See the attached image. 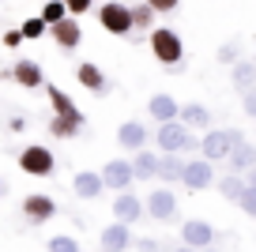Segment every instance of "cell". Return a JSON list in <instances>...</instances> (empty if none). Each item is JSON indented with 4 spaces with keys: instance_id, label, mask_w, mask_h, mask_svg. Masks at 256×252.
Instances as JSON below:
<instances>
[{
    "instance_id": "obj_9",
    "label": "cell",
    "mask_w": 256,
    "mask_h": 252,
    "mask_svg": "<svg viewBox=\"0 0 256 252\" xmlns=\"http://www.w3.org/2000/svg\"><path fill=\"white\" fill-rule=\"evenodd\" d=\"M53 214H56V200L53 196H46V192H30V196H23V218L30 222V226H46Z\"/></svg>"
},
{
    "instance_id": "obj_22",
    "label": "cell",
    "mask_w": 256,
    "mask_h": 252,
    "mask_svg": "<svg viewBox=\"0 0 256 252\" xmlns=\"http://www.w3.org/2000/svg\"><path fill=\"white\" fill-rule=\"evenodd\" d=\"M158 162L162 154H154V150H136L132 154V170H136V181H158Z\"/></svg>"
},
{
    "instance_id": "obj_35",
    "label": "cell",
    "mask_w": 256,
    "mask_h": 252,
    "mask_svg": "<svg viewBox=\"0 0 256 252\" xmlns=\"http://www.w3.org/2000/svg\"><path fill=\"white\" fill-rule=\"evenodd\" d=\"M132 248H136V252H162V244L154 241V237H136V241H132Z\"/></svg>"
},
{
    "instance_id": "obj_16",
    "label": "cell",
    "mask_w": 256,
    "mask_h": 252,
    "mask_svg": "<svg viewBox=\"0 0 256 252\" xmlns=\"http://www.w3.org/2000/svg\"><path fill=\"white\" fill-rule=\"evenodd\" d=\"M177 120H181L184 128H192V132H211V110L204 102H184L181 113H177Z\"/></svg>"
},
{
    "instance_id": "obj_20",
    "label": "cell",
    "mask_w": 256,
    "mask_h": 252,
    "mask_svg": "<svg viewBox=\"0 0 256 252\" xmlns=\"http://www.w3.org/2000/svg\"><path fill=\"white\" fill-rule=\"evenodd\" d=\"M147 113H151L158 124H166V120H177V113H181V106H177L174 94H166V90H158V94L147 98Z\"/></svg>"
},
{
    "instance_id": "obj_3",
    "label": "cell",
    "mask_w": 256,
    "mask_h": 252,
    "mask_svg": "<svg viewBox=\"0 0 256 252\" xmlns=\"http://www.w3.org/2000/svg\"><path fill=\"white\" fill-rule=\"evenodd\" d=\"M16 166L26 177H53L56 174V154L46 147V143H26V147L19 150Z\"/></svg>"
},
{
    "instance_id": "obj_39",
    "label": "cell",
    "mask_w": 256,
    "mask_h": 252,
    "mask_svg": "<svg viewBox=\"0 0 256 252\" xmlns=\"http://www.w3.org/2000/svg\"><path fill=\"white\" fill-rule=\"evenodd\" d=\"M245 184H252V188H256V170H248V174H245Z\"/></svg>"
},
{
    "instance_id": "obj_28",
    "label": "cell",
    "mask_w": 256,
    "mask_h": 252,
    "mask_svg": "<svg viewBox=\"0 0 256 252\" xmlns=\"http://www.w3.org/2000/svg\"><path fill=\"white\" fill-rule=\"evenodd\" d=\"M19 30H23L26 42H38V38H46V34H49V23H46L42 16H30V19H23V26H19Z\"/></svg>"
},
{
    "instance_id": "obj_14",
    "label": "cell",
    "mask_w": 256,
    "mask_h": 252,
    "mask_svg": "<svg viewBox=\"0 0 256 252\" xmlns=\"http://www.w3.org/2000/svg\"><path fill=\"white\" fill-rule=\"evenodd\" d=\"M132 241H136V237H132V226H128V222H117V218H113V226H106L102 237H98L102 252H128Z\"/></svg>"
},
{
    "instance_id": "obj_11",
    "label": "cell",
    "mask_w": 256,
    "mask_h": 252,
    "mask_svg": "<svg viewBox=\"0 0 256 252\" xmlns=\"http://www.w3.org/2000/svg\"><path fill=\"white\" fill-rule=\"evenodd\" d=\"M8 79H12V83H19L23 90H42V87H46V72H42V64L38 60H26V56L12 64Z\"/></svg>"
},
{
    "instance_id": "obj_26",
    "label": "cell",
    "mask_w": 256,
    "mask_h": 252,
    "mask_svg": "<svg viewBox=\"0 0 256 252\" xmlns=\"http://www.w3.org/2000/svg\"><path fill=\"white\" fill-rule=\"evenodd\" d=\"M215 184H218V192H222L226 200H234V204H238V200H241V192L248 188V184H245V177H241V174H226V177H218Z\"/></svg>"
},
{
    "instance_id": "obj_1",
    "label": "cell",
    "mask_w": 256,
    "mask_h": 252,
    "mask_svg": "<svg viewBox=\"0 0 256 252\" xmlns=\"http://www.w3.org/2000/svg\"><path fill=\"white\" fill-rule=\"evenodd\" d=\"M147 46H151L154 60L166 64V68H181L184 64V42H181V34H177L174 26H154V30L147 34Z\"/></svg>"
},
{
    "instance_id": "obj_24",
    "label": "cell",
    "mask_w": 256,
    "mask_h": 252,
    "mask_svg": "<svg viewBox=\"0 0 256 252\" xmlns=\"http://www.w3.org/2000/svg\"><path fill=\"white\" fill-rule=\"evenodd\" d=\"M230 79H234V90H238V94L252 90L256 87V60H238L230 68Z\"/></svg>"
},
{
    "instance_id": "obj_32",
    "label": "cell",
    "mask_w": 256,
    "mask_h": 252,
    "mask_svg": "<svg viewBox=\"0 0 256 252\" xmlns=\"http://www.w3.org/2000/svg\"><path fill=\"white\" fill-rule=\"evenodd\" d=\"M238 207H241V211H245V214H248V218H256V188H252V184H248V188H245V192H241V200H238Z\"/></svg>"
},
{
    "instance_id": "obj_23",
    "label": "cell",
    "mask_w": 256,
    "mask_h": 252,
    "mask_svg": "<svg viewBox=\"0 0 256 252\" xmlns=\"http://www.w3.org/2000/svg\"><path fill=\"white\" fill-rule=\"evenodd\" d=\"M184 166H188V158H181V154H162V162H158V181L162 184H177L184 177Z\"/></svg>"
},
{
    "instance_id": "obj_38",
    "label": "cell",
    "mask_w": 256,
    "mask_h": 252,
    "mask_svg": "<svg viewBox=\"0 0 256 252\" xmlns=\"http://www.w3.org/2000/svg\"><path fill=\"white\" fill-rule=\"evenodd\" d=\"M8 128H12V132H23L26 120H23V117H12V120H8Z\"/></svg>"
},
{
    "instance_id": "obj_31",
    "label": "cell",
    "mask_w": 256,
    "mask_h": 252,
    "mask_svg": "<svg viewBox=\"0 0 256 252\" xmlns=\"http://www.w3.org/2000/svg\"><path fill=\"white\" fill-rule=\"evenodd\" d=\"M42 19H46L49 26H56L60 19H68V4H64V0H49L46 8H42Z\"/></svg>"
},
{
    "instance_id": "obj_30",
    "label": "cell",
    "mask_w": 256,
    "mask_h": 252,
    "mask_svg": "<svg viewBox=\"0 0 256 252\" xmlns=\"http://www.w3.org/2000/svg\"><path fill=\"white\" fill-rule=\"evenodd\" d=\"M218 64H230V68H234V64H238L241 60V42L238 38H230V42H222V46H218Z\"/></svg>"
},
{
    "instance_id": "obj_18",
    "label": "cell",
    "mask_w": 256,
    "mask_h": 252,
    "mask_svg": "<svg viewBox=\"0 0 256 252\" xmlns=\"http://www.w3.org/2000/svg\"><path fill=\"white\" fill-rule=\"evenodd\" d=\"M72 192L80 200H98L106 192V181H102V174H94V170H80V174L72 177Z\"/></svg>"
},
{
    "instance_id": "obj_2",
    "label": "cell",
    "mask_w": 256,
    "mask_h": 252,
    "mask_svg": "<svg viewBox=\"0 0 256 252\" xmlns=\"http://www.w3.org/2000/svg\"><path fill=\"white\" fill-rule=\"evenodd\" d=\"M154 143H158L162 154H184V150H200V136L192 132V128H184L181 120H166V124H158V132H154Z\"/></svg>"
},
{
    "instance_id": "obj_13",
    "label": "cell",
    "mask_w": 256,
    "mask_h": 252,
    "mask_svg": "<svg viewBox=\"0 0 256 252\" xmlns=\"http://www.w3.org/2000/svg\"><path fill=\"white\" fill-rule=\"evenodd\" d=\"M49 38H53V46H60L64 53L80 49V42H83V26H80V19H76V16L60 19L56 26H49Z\"/></svg>"
},
{
    "instance_id": "obj_12",
    "label": "cell",
    "mask_w": 256,
    "mask_h": 252,
    "mask_svg": "<svg viewBox=\"0 0 256 252\" xmlns=\"http://www.w3.org/2000/svg\"><path fill=\"white\" fill-rule=\"evenodd\" d=\"M144 214H147V207H144V200H140L132 188H128V192H117V196H113V218H117V222H128V226H136Z\"/></svg>"
},
{
    "instance_id": "obj_29",
    "label": "cell",
    "mask_w": 256,
    "mask_h": 252,
    "mask_svg": "<svg viewBox=\"0 0 256 252\" xmlns=\"http://www.w3.org/2000/svg\"><path fill=\"white\" fill-rule=\"evenodd\" d=\"M46 252H83V248H80V241H76L72 234H56V237H49Z\"/></svg>"
},
{
    "instance_id": "obj_34",
    "label": "cell",
    "mask_w": 256,
    "mask_h": 252,
    "mask_svg": "<svg viewBox=\"0 0 256 252\" xmlns=\"http://www.w3.org/2000/svg\"><path fill=\"white\" fill-rule=\"evenodd\" d=\"M147 4H151V8L158 12V16H170V12H177V8H181V0H147Z\"/></svg>"
},
{
    "instance_id": "obj_19",
    "label": "cell",
    "mask_w": 256,
    "mask_h": 252,
    "mask_svg": "<svg viewBox=\"0 0 256 252\" xmlns=\"http://www.w3.org/2000/svg\"><path fill=\"white\" fill-rule=\"evenodd\" d=\"M226 166H230V174H241V177H245L248 170H256V143L252 140H241L238 147L230 150Z\"/></svg>"
},
{
    "instance_id": "obj_25",
    "label": "cell",
    "mask_w": 256,
    "mask_h": 252,
    "mask_svg": "<svg viewBox=\"0 0 256 252\" xmlns=\"http://www.w3.org/2000/svg\"><path fill=\"white\" fill-rule=\"evenodd\" d=\"M46 94H49V106H53V117H72V113H80V106L64 94L56 83H46Z\"/></svg>"
},
{
    "instance_id": "obj_41",
    "label": "cell",
    "mask_w": 256,
    "mask_h": 252,
    "mask_svg": "<svg viewBox=\"0 0 256 252\" xmlns=\"http://www.w3.org/2000/svg\"><path fill=\"white\" fill-rule=\"evenodd\" d=\"M0 196H4V181H0Z\"/></svg>"
},
{
    "instance_id": "obj_5",
    "label": "cell",
    "mask_w": 256,
    "mask_h": 252,
    "mask_svg": "<svg viewBox=\"0 0 256 252\" xmlns=\"http://www.w3.org/2000/svg\"><path fill=\"white\" fill-rule=\"evenodd\" d=\"M98 23H102V30L113 34V38H128V34H136L132 8H128V4H120V0H106L102 8H98Z\"/></svg>"
},
{
    "instance_id": "obj_6",
    "label": "cell",
    "mask_w": 256,
    "mask_h": 252,
    "mask_svg": "<svg viewBox=\"0 0 256 252\" xmlns=\"http://www.w3.org/2000/svg\"><path fill=\"white\" fill-rule=\"evenodd\" d=\"M144 207H147V218H154V222H177V214H181V207H177V192L170 188V184L151 188Z\"/></svg>"
},
{
    "instance_id": "obj_8",
    "label": "cell",
    "mask_w": 256,
    "mask_h": 252,
    "mask_svg": "<svg viewBox=\"0 0 256 252\" xmlns=\"http://www.w3.org/2000/svg\"><path fill=\"white\" fill-rule=\"evenodd\" d=\"M215 226H211L208 218H184L181 222V244H188V248H211L215 244Z\"/></svg>"
},
{
    "instance_id": "obj_15",
    "label": "cell",
    "mask_w": 256,
    "mask_h": 252,
    "mask_svg": "<svg viewBox=\"0 0 256 252\" xmlns=\"http://www.w3.org/2000/svg\"><path fill=\"white\" fill-rule=\"evenodd\" d=\"M76 83H80L83 90H90V94H110V79H106V72L98 68V64L83 60L80 68H76Z\"/></svg>"
},
{
    "instance_id": "obj_33",
    "label": "cell",
    "mask_w": 256,
    "mask_h": 252,
    "mask_svg": "<svg viewBox=\"0 0 256 252\" xmlns=\"http://www.w3.org/2000/svg\"><path fill=\"white\" fill-rule=\"evenodd\" d=\"M64 4H68V16H87L94 8V0H64Z\"/></svg>"
},
{
    "instance_id": "obj_42",
    "label": "cell",
    "mask_w": 256,
    "mask_h": 252,
    "mask_svg": "<svg viewBox=\"0 0 256 252\" xmlns=\"http://www.w3.org/2000/svg\"><path fill=\"white\" fill-rule=\"evenodd\" d=\"M204 252H218V248H204Z\"/></svg>"
},
{
    "instance_id": "obj_37",
    "label": "cell",
    "mask_w": 256,
    "mask_h": 252,
    "mask_svg": "<svg viewBox=\"0 0 256 252\" xmlns=\"http://www.w3.org/2000/svg\"><path fill=\"white\" fill-rule=\"evenodd\" d=\"M19 42H23V30H4V38H0V46H8V49H16Z\"/></svg>"
},
{
    "instance_id": "obj_7",
    "label": "cell",
    "mask_w": 256,
    "mask_h": 252,
    "mask_svg": "<svg viewBox=\"0 0 256 252\" xmlns=\"http://www.w3.org/2000/svg\"><path fill=\"white\" fill-rule=\"evenodd\" d=\"M102 181H106L110 192H128L136 184V170H132L128 158H110V162L102 166Z\"/></svg>"
},
{
    "instance_id": "obj_21",
    "label": "cell",
    "mask_w": 256,
    "mask_h": 252,
    "mask_svg": "<svg viewBox=\"0 0 256 252\" xmlns=\"http://www.w3.org/2000/svg\"><path fill=\"white\" fill-rule=\"evenodd\" d=\"M87 128V117L80 113H72V117H53L49 120V136H56V140H76V136Z\"/></svg>"
},
{
    "instance_id": "obj_17",
    "label": "cell",
    "mask_w": 256,
    "mask_h": 252,
    "mask_svg": "<svg viewBox=\"0 0 256 252\" xmlns=\"http://www.w3.org/2000/svg\"><path fill=\"white\" fill-rule=\"evenodd\" d=\"M147 136H151V132H147L144 120H124V124L117 128V143H120L124 150H132V154L147 147Z\"/></svg>"
},
{
    "instance_id": "obj_36",
    "label": "cell",
    "mask_w": 256,
    "mask_h": 252,
    "mask_svg": "<svg viewBox=\"0 0 256 252\" xmlns=\"http://www.w3.org/2000/svg\"><path fill=\"white\" fill-rule=\"evenodd\" d=\"M241 110H245L248 117L256 120V87H252V90H245V94H241Z\"/></svg>"
},
{
    "instance_id": "obj_10",
    "label": "cell",
    "mask_w": 256,
    "mask_h": 252,
    "mask_svg": "<svg viewBox=\"0 0 256 252\" xmlns=\"http://www.w3.org/2000/svg\"><path fill=\"white\" fill-rule=\"evenodd\" d=\"M215 181H218V177H215V170H211L208 158H192V162L184 166V177H181V184L188 192H208Z\"/></svg>"
},
{
    "instance_id": "obj_4",
    "label": "cell",
    "mask_w": 256,
    "mask_h": 252,
    "mask_svg": "<svg viewBox=\"0 0 256 252\" xmlns=\"http://www.w3.org/2000/svg\"><path fill=\"white\" fill-rule=\"evenodd\" d=\"M241 140H245V132H241V128H211V132L200 140V154L208 158V162H226V158H230V150L238 147Z\"/></svg>"
},
{
    "instance_id": "obj_27",
    "label": "cell",
    "mask_w": 256,
    "mask_h": 252,
    "mask_svg": "<svg viewBox=\"0 0 256 252\" xmlns=\"http://www.w3.org/2000/svg\"><path fill=\"white\" fill-rule=\"evenodd\" d=\"M154 19H158V12L151 8V4H132V23H136V30L144 34V30H154Z\"/></svg>"
},
{
    "instance_id": "obj_40",
    "label": "cell",
    "mask_w": 256,
    "mask_h": 252,
    "mask_svg": "<svg viewBox=\"0 0 256 252\" xmlns=\"http://www.w3.org/2000/svg\"><path fill=\"white\" fill-rule=\"evenodd\" d=\"M174 252H200V248H188V244H177Z\"/></svg>"
}]
</instances>
